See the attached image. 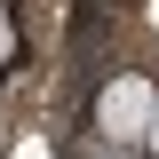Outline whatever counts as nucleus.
<instances>
[{
  "instance_id": "nucleus-1",
  "label": "nucleus",
  "mask_w": 159,
  "mask_h": 159,
  "mask_svg": "<svg viewBox=\"0 0 159 159\" xmlns=\"http://www.w3.org/2000/svg\"><path fill=\"white\" fill-rule=\"evenodd\" d=\"M151 103H159L151 80H135V72L103 80V96H96V135H103V143H135L143 127H151Z\"/></svg>"
},
{
  "instance_id": "nucleus-2",
  "label": "nucleus",
  "mask_w": 159,
  "mask_h": 159,
  "mask_svg": "<svg viewBox=\"0 0 159 159\" xmlns=\"http://www.w3.org/2000/svg\"><path fill=\"white\" fill-rule=\"evenodd\" d=\"M8 64H16V24L0 16V72H8Z\"/></svg>"
},
{
  "instance_id": "nucleus-3",
  "label": "nucleus",
  "mask_w": 159,
  "mask_h": 159,
  "mask_svg": "<svg viewBox=\"0 0 159 159\" xmlns=\"http://www.w3.org/2000/svg\"><path fill=\"white\" fill-rule=\"evenodd\" d=\"M143 143H151V159H159V103H151V127H143Z\"/></svg>"
}]
</instances>
